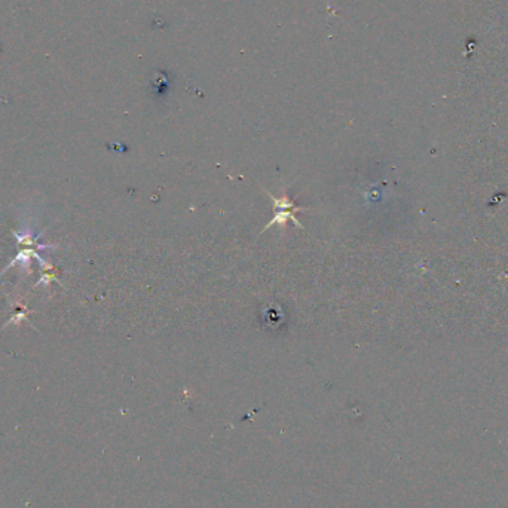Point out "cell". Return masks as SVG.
I'll return each instance as SVG.
<instances>
[{"instance_id": "obj_1", "label": "cell", "mask_w": 508, "mask_h": 508, "mask_svg": "<svg viewBox=\"0 0 508 508\" xmlns=\"http://www.w3.org/2000/svg\"><path fill=\"white\" fill-rule=\"evenodd\" d=\"M266 194L269 195V198L273 201V204H275V205H273L275 216H273V219L269 221V223L264 225V228H263V230H262V232H264L266 229H269V228H271V226H273V225L285 226V223H287V221H290V220H291V221H294V225H296V226L303 228V225L300 223V221L294 217V213H296V211H302V210H305L303 207L294 205L293 201H291L289 196H285V195H282V196L277 198L275 195H271L269 192H266Z\"/></svg>"}]
</instances>
